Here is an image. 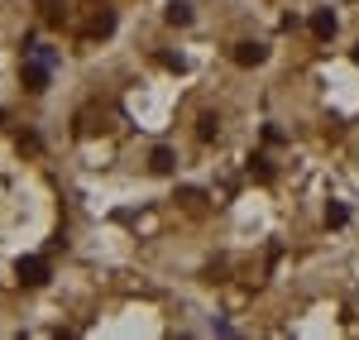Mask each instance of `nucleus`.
Listing matches in <instances>:
<instances>
[{
    "label": "nucleus",
    "instance_id": "obj_1",
    "mask_svg": "<svg viewBox=\"0 0 359 340\" xmlns=\"http://www.w3.org/2000/svg\"><path fill=\"white\" fill-rule=\"evenodd\" d=\"M48 62H53V53L48 48H34V57L25 62V91H48Z\"/></svg>",
    "mask_w": 359,
    "mask_h": 340
},
{
    "label": "nucleus",
    "instance_id": "obj_2",
    "mask_svg": "<svg viewBox=\"0 0 359 340\" xmlns=\"http://www.w3.org/2000/svg\"><path fill=\"white\" fill-rule=\"evenodd\" d=\"M15 273H20V283H25V287H43V283H48V259L29 254V259L15 264Z\"/></svg>",
    "mask_w": 359,
    "mask_h": 340
},
{
    "label": "nucleus",
    "instance_id": "obj_3",
    "mask_svg": "<svg viewBox=\"0 0 359 340\" xmlns=\"http://www.w3.org/2000/svg\"><path fill=\"white\" fill-rule=\"evenodd\" d=\"M264 57H269L264 43H235V62H240V67H259Z\"/></svg>",
    "mask_w": 359,
    "mask_h": 340
},
{
    "label": "nucleus",
    "instance_id": "obj_4",
    "mask_svg": "<svg viewBox=\"0 0 359 340\" xmlns=\"http://www.w3.org/2000/svg\"><path fill=\"white\" fill-rule=\"evenodd\" d=\"M311 34H316V39H331L335 34V15L331 10H316V15H311Z\"/></svg>",
    "mask_w": 359,
    "mask_h": 340
},
{
    "label": "nucleus",
    "instance_id": "obj_5",
    "mask_svg": "<svg viewBox=\"0 0 359 340\" xmlns=\"http://www.w3.org/2000/svg\"><path fill=\"white\" fill-rule=\"evenodd\" d=\"M168 25H192V5L172 0V5H168Z\"/></svg>",
    "mask_w": 359,
    "mask_h": 340
},
{
    "label": "nucleus",
    "instance_id": "obj_6",
    "mask_svg": "<svg viewBox=\"0 0 359 340\" xmlns=\"http://www.w3.org/2000/svg\"><path fill=\"white\" fill-rule=\"evenodd\" d=\"M196 135H201V140L211 144L216 135H221V120H216V115H201V120H196Z\"/></svg>",
    "mask_w": 359,
    "mask_h": 340
},
{
    "label": "nucleus",
    "instance_id": "obj_7",
    "mask_svg": "<svg viewBox=\"0 0 359 340\" xmlns=\"http://www.w3.org/2000/svg\"><path fill=\"white\" fill-rule=\"evenodd\" d=\"M91 34H96V39H106V34H115V15H111V10H101V15L91 20Z\"/></svg>",
    "mask_w": 359,
    "mask_h": 340
},
{
    "label": "nucleus",
    "instance_id": "obj_8",
    "mask_svg": "<svg viewBox=\"0 0 359 340\" xmlns=\"http://www.w3.org/2000/svg\"><path fill=\"white\" fill-rule=\"evenodd\" d=\"M149 168L154 172H172V149H154V154H149Z\"/></svg>",
    "mask_w": 359,
    "mask_h": 340
},
{
    "label": "nucleus",
    "instance_id": "obj_9",
    "mask_svg": "<svg viewBox=\"0 0 359 340\" xmlns=\"http://www.w3.org/2000/svg\"><path fill=\"white\" fill-rule=\"evenodd\" d=\"M345 221H350V206L345 201H331L326 206V226H345Z\"/></svg>",
    "mask_w": 359,
    "mask_h": 340
},
{
    "label": "nucleus",
    "instance_id": "obj_10",
    "mask_svg": "<svg viewBox=\"0 0 359 340\" xmlns=\"http://www.w3.org/2000/svg\"><path fill=\"white\" fill-rule=\"evenodd\" d=\"M158 62H163V67H172V72H187V62H182V57H177V53H163V57H158Z\"/></svg>",
    "mask_w": 359,
    "mask_h": 340
},
{
    "label": "nucleus",
    "instance_id": "obj_11",
    "mask_svg": "<svg viewBox=\"0 0 359 340\" xmlns=\"http://www.w3.org/2000/svg\"><path fill=\"white\" fill-rule=\"evenodd\" d=\"M25 149H29V154L39 149V135H34V130H25V135H20V154H25Z\"/></svg>",
    "mask_w": 359,
    "mask_h": 340
},
{
    "label": "nucleus",
    "instance_id": "obj_12",
    "mask_svg": "<svg viewBox=\"0 0 359 340\" xmlns=\"http://www.w3.org/2000/svg\"><path fill=\"white\" fill-rule=\"evenodd\" d=\"M350 57H355V62H359V43H355V53H350Z\"/></svg>",
    "mask_w": 359,
    "mask_h": 340
},
{
    "label": "nucleus",
    "instance_id": "obj_13",
    "mask_svg": "<svg viewBox=\"0 0 359 340\" xmlns=\"http://www.w3.org/2000/svg\"><path fill=\"white\" fill-rule=\"evenodd\" d=\"M0 120H5V111H0Z\"/></svg>",
    "mask_w": 359,
    "mask_h": 340
}]
</instances>
